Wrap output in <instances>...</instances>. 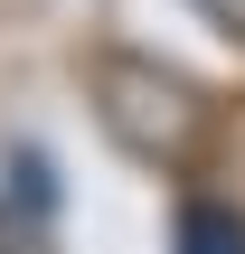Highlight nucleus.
<instances>
[{
  "label": "nucleus",
  "instance_id": "2",
  "mask_svg": "<svg viewBox=\"0 0 245 254\" xmlns=\"http://www.w3.org/2000/svg\"><path fill=\"white\" fill-rule=\"evenodd\" d=\"M179 254H245V226L227 217V207H208V198H198V207L179 217Z\"/></svg>",
  "mask_w": 245,
  "mask_h": 254
},
{
  "label": "nucleus",
  "instance_id": "1",
  "mask_svg": "<svg viewBox=\"0 0 245 254\" xmlns=\"http://www.w3.org/2000/svg\"><path fill=\"white\" fill-rule=\"evenodd\" d=\"M94 104H104L113 141L142 151V160H179V151L198 141V94H189V75L151 66V57H94Z\"/></svg>",
  "mask_w": 245,
  "mask_h": 254
},
{
  "label": "nucleus",
  "instance_id": "3",
  "mask_svg": "<svg viewBox=\"0 0 245 254\" xmlns=\"http://www.w3.org/2000/svg\"><path fill=\"white\" fill-rule=\"evenodd\" d=\"M198 9H217L227 28H245V0H198Z\"/></svg>",
  "mask_w": 245,
  "mask_h": 254
}]
</instances>
